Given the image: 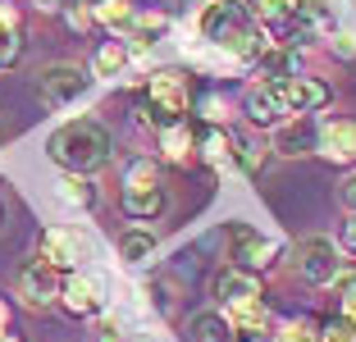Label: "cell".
Wrapping results in <instances>:
<instances>
[{"mask_svg":"<svg viewBox=\"0 0 356 342\" xmlns=\"http://www.w3.org/2000/svg\"><path fill=\"white\" fill-rule=\"evenodd\" d=\"M37 87H42V101L60 110V105L78 101V96L92 87V78H87L78 64H51V69L42 73V83H37Z\"/></svg>","mask_w":356,"mask_h":342,"instance_id":"8","label":"cell"},{"mask_svg":"<svg viewBox=\"0 0 356 342\" xmlns=\"http://www.w3.org/2000/svg\"><path fill=\"white\" fill-rule=\"evenodd\" d=\"M215 288H220V297L229 301V306H247V301H261V279H256V274H247V270H224Z\"/></svg>","mask_w":356,"mask_h":342,"instance_id":"16","label":"cell"},{"mask_svg":"<svg viewBox=\"0 0 356 342\" xmlns=\"http://www.w3.org/2000/svg\"><path fill=\"white\" fill-rule=\"evenodd\" d=\"M338 301H343V320L356 329V274H347L343 288H338Z\"/></svg>","mask_w":356,"mask_h":342,"instance_id":"29","label":"cell"},{"mask_svg":"<svg viewBox=\"0 0 356 342\" xmlns=\"http://www.w3.org/2000/svg\"><path fill=\"white\" fill-rule=\"evenodd\" d=\"M247 114H252L256 128H274L283 119V96H279V83H274V78L247 92Z\"/></svg>","mask_w":356,"mask_h":342,"instance_id":"15","label":"cell"},{"mask_svg":"<svg viewBox=\"0 0 356 342\" xmlns=\"http://www.w3.org/2000/svg\"><path fill=\"white\" fill-rule=\"evenodd\" d=\"M352 324L343 320V315H338V320H325L320 324V329H315V342H352Z\"/></svg>","mask_w":356,"mask_h":342,"instance_id":"26","label":"cell"},{"mask_svg":"<svg viewBox=\"0 0 356 342\" xmlns=\"http://www.w3.org/2000/svg\"><path fill=\"white\" fill-rule=\"evenodd\" d=\"M256 5V19L265 23V28L279 37V46H302L311 42V32H306V23L297 19V0H252Z\"/></svg>","mask_w":356,"mask_h":342,"instance_id":"6","label":"cell"},{"mask_svg":"<svg viewBox=\"0 0 356 342\" xmlns=\"http://www.w3.org/2000/svg\"><path fill=\"white\" fill-rule=\"evenodd\" d=\"M334 51L343 55V60H356V37H352V32H338V37H334Z\"/></svg>","mask_w":356,"mask_h":342,"instance_id":"30","label":"cell"},{"mask_svg":"<svg viewBox=\"0 0 356 342\" xmlns=\"http://www.w3.org/2000/svg\"><path fill=\"white\" fill-rule=\"evenodd\" d=\"M0 219H5V210H0Z\"/></svg>","mask_w":356,"mask_h":342,"instance_id":"36","label":"cell"},{"mask_svg":"<svg viewBox=\"0 0 356 342\" xmlns=\"http://www.w3.org/2000/svg\"><path fill=\"white\" fill-rule=\"evenodd\" d=\"M37 5H42V10H60V0H37Z\"/></svg>","mask_w":356,"mask_h":342,"instance_id":"34","label":"cell"},{"mask_svg":"<svg viewBox=\"0 0 356 342\" xmlns=\"http://www.w3.org/2000/svg\"><path fill=\"white\" fill-rule=\"evenodd\" d=\"M315 137H320L315 119H311V114H297L293 124L279 128V137H274V151H279V156H306V151H315Z\"/></svg>","mask_w":356,"mask_h":342,"instance_id":"14","label":"cell"},{"mask_svg":"<svg viewBox=\"0 0 356 342\" xmlns=\"http://www.w3.org/2000/svg\"><path fill=\"white\" fill-rule=\"evenodd\" d=\"M19 292L32 306H51V301L60 297V270H51L46 260H28L19 270Z\"/></svg>","mask_w":356,"mask_h":342,"instance_id":"11","label":"cell"},{"mask_svg":"<svg viewBox=\"0 0 356 342\" xmlns=\"http://www.w3.org/2000/svg\"><path fill=\"white\" fill-rule=\"evenodd\" d=\"M55 197H60V201H69V206H83V210H87V206H96V192H92V187H87L78 174L60 178V192H55Z\"/></svg>","mask_w":356,"mask_h":342,"instance_id":"24","label":"cell"},{"mask_svg":"<svg viewBox=\"0 0 356 342\" xmlns=\"http://www.w3.org/2000/svg\"><path fill=\"white\" fill-rule=\"evenodd\" d=\"M233 311V320H238V329H247V333H270V311H265V301H247V306H229Z\"/></svg>","mask_w":356,"mask_h":342,"instance_id":"21","label":"cell"},{"mask_svg":"<svg viewBox=\"0 0 356 342\" xmlns=\"http://www.w3.org/2000/svg\"><path fill=\"white\" fill-rule=\"evenodd\" d=\"M265 69H270V78H293V51H270L265 55Z\"/></svg>","mask_w":356,"mask_h":342,"instance_id":"28","label":"cell"},{"mask_svg":"<svg viewBox=\"0 0 356 342\" xmlns=\"http://www.w3.org/2000/svg\"><path fill=\"white\" fill-rule=\"evenodd\" d=\"M23 51V32H19V14L10 5H0V64H14Z\"/></svg>","mask_w":356,"mask_h":342,"instance_id":"20","label":"cell"},{"mask_svg":"<svg viewBox=\"0 0 356 342\" xmlns=\"http://www.w3.org/2000/svg\"><path fill=\"white\" fill-rule=\"evenodd\" d=\"M96 342H124V338H119V329H115V324L105 320L101 329H96Z\"/></svg>","mask_w":356,"mask_h":342,"instance_id":"32","label":"cell"},{"mask_svg":"<svg viewBox=\"0 0 356 342\" xmlns=\"http://www.w3.org/2000/svg\"><path fill=\"white\" fill-rule=\"evenodd\" d=\"M233 160H238L247 174H256V169L265 165V156H261V146L256 142H247V137H233Z\"/></svg>","mask_w":356,"mask_h":342,"instance_id":"25","label":"cell"},{"mask_svg":"<svg viewBox=\"0 0 356 342\" xmlns=\"http://www.w3.org/2000/svg\"><path fill=\"white\" fill-rule=\"evenodd\" d=\"M37 260H46V265L60 270V274L64 270H78V260H83V242H78V233H69V228H46Z\"/></svg>","mask_w":356,"mask_h":342,"instance_id":"10","label":"cell"},{"mask_svg":"<svg viewBox=\"0 0 356 342\" xmlns=\"http://www.w3.org/2000/svg\"><path fill=\"white\" fill-rule=\"evenodd\" d=\"M315 151H320L325 160H338V165L356 160V124H347V119L325 124V128H320V137H315Z\"/></svg>","mask_w":356,"mask_h":342,"instance_id":"13","label":"cell"},{"mask_svg":"<svg viewBox=\"0 0 356 342\" xmlns=\"http://www.w3.org/2000/svg\"><path fill=\"white\" fill-rule=\"evenodd\" d=\"M160 151H165V160H188V151H192V133L183 124H169V128H160Z\"/></svg>","mask_w":356,"mask_h":342,"instance_id":"22","label":"cell"},{"mask_svg":"<svg viewBox=\"0 0 356 342\" xmlns=\"http://www.w3.org/2000/svg\"><path fill=\"white\" fill-rule=\"evenodd\" d=\"M0 342H19V338H14V333H5V329H0Z\"/></svg>","mask_w":356,"mask_h":342,"instance_id":"35","label":"cell"},{"mask_svg":"<svg viewBox=\"0 0 356 342\" xmlns=\"http://www.w3.org/2000/svg\"><path fill=\"white\" fill-rule=\"evenodd\" d=\"M119 256H124L128 265H147V260L156 256V233H147V228H128L124 238H119Z\"/></svg>","mask_w":356,"mask_h":342,"instance_id":"19","label":"cell"},{"mask_svg":"<svg viewBox=\"0 0 356 342\" xmlns=\"http://www.w3.org/2000/svg\"><path fill=\"white\" fill-rule=\"evenodd\" d=\"M188 105H192V96H188V78H183L178 69H160L156 78L147 83V92H142V110H147L160 128L178 124V119L188 114Z\"/></svg>","mask_w":356,"mask_h":342,"instance_id":"3","label":"cell"},{"mask_svg":"<svg viewBox=\"0 0 356 342\" xmlns=\"http://www.w3.org/2000/svg\"><path fill=\"white\" fill-rule=\"evenodd\" d=\"M115 142H110V128L96 124V119H69L64 128H55L51 142H46V156L64 169V174H92L110 160Z\"/></svg>","mask_w":356,"mask_h":342,"instance_id":"1","label":"cell"},{"mask_svg":"<svg viewBox=\"0 0 356 342\" xmlns=\"http://www.w3.org/2000/svg\"><path fill=\"white\" fill-rule=\"evenodd\" d=\"M201 32H206L215 46H224L233 60H256V55H261V32H256L252 14L242 10L238 0H215V5H206Z\"/></svg>","mask_w":356,"mask_h":342,"instance_id":"2","label":"cell"},{"mask_svg":"<svg viewBox=\"0 0 356 342\" xmlns=\"http://www.w3.org/2000/svg\"><path fill=\"white\" fill-rule=\"evenodd\" d=\"M297 270H302L306 283H334L343 260H338V247L329 238H306L297 247Z\"/></svg>","mask_w":356,"mask_h":342,"instance_id":"7","label":"cell"},{"mask_svg":"<svg viewBox=\"0 0 356 342\" xmlns=\"http://www.w3.org/2000/svg\"><path fill=\"white\" fill-rule=\"evenodd\" d=\"M192 342H233V324L220 311L192 315Z\"/></svg>","mask_w":356,"mask_h":342,"instance_id":"18","label":"cell"},{"mask_svg":"<svg viewBox=\"0 0 356 342\" xmlns=\"http://www.w3.org/2000/svg\"><path fill=\"white\" fill-rule=\"evenodd\" d=\"M124 210L133 219H156L160 210H165V187H160L156 165H147V160L128 165V174H124Z\"/></svg>","mask_w":356,"mask_h":342,"instance_id":"4","label":"cell"},{"mask_svg":"<svg viewBox=\"0 0 356 342\" xmlns=\"http://www.w3.org/2000/svg\"><path fill=\"white\" fill-rule=\"evenodd\" d=\"M60 301H64V311H74V315H96L101 311V283L92 274L69 270L60 279Z\"/></svg>","mask_w":356,"mask_h":342,"instance_id":"12","label":"cell"},{"mask_svg":"<svg viewBox=\"0 0 356 342\" xmlns=\"http://www.w3.org/2000/svg\"><path fill=\"white\" fill-rule=\"evenodd\" d=\"M5 324H10V301L0 297V329H5Z\"/></svg>","mask_w":356,"mask_h":342,"instance_id":"33","label":"cell"},{"mask_svg":"<svg viewBox=\"0 0 356 342\" xmlns=\"http://www.w3.org/2000/svg\"><path fill=\"white\" fill-rule=\"evenodd\" d=\"M279 83V96H283V110L293 114H311L320 110V105H329V83H320V78H274Z\"/></svg>","mask_w":356,"mask_h":342,"instance_id":"9","label":"cell"},{"mask_svg":"<svg viewBox=\"0 0 356 342\" xmlns=\"http://www.w3.org/2000/svg\"><path fill=\"white\" fill-rule=\"evenodd\" d=\"M274 256H279V242H274V238H265V233H256V228H247V224L229 228V260H233V270L261 274V270L274 265Z\"/></svg>","mask_w":356,"mask_h":342,"instance_id":"5","label":"cell"},{"mask_svg":"<svg viewBox=\"0 0 356 342\" xmlns=\"http://www.w3.org/2000/svg\"><path fill=\"white\" fill-rule=\"evenodd\" d=\"M206 160H215V165H224V160H229V151H233V137H224V133H215V128H210L206 133Z\"/></svg>","mask_w":356,"mask_h":342,"instance_id":"27","label":"cell"},{"mask_svg":"<svg viewBox=\"0 0 356 342\" xmlns=\"http://www.w3.org/2000/svg\"><path fill=\"white\" fill-rule=\"evenodd\" d=\"M92 14H96V23L110 28V32H128L137 23V5L133 0H96Z\"/></svg>","mask_w":356,"mask_h":342,"instance_id":"17","label":"cell"},{"mask_svg":"<svg viewBox=\"0 0 356 342\" xmlns=\"http://www.w3.org/2000/svg\"><path fill=\"white\" fill-rule=\"evenodd\" d=\"M124 64H128V51H124V46H101V51L92 55V73H96V78H115Z\"/></svg>","mask_w":356,"mask_h":342,"instance_id":"23","label":"cell"},{"mask_svg":"<svg viewBox=\"0 0 356 342\" xmlns=\"http://www.w3.org/2000/svg\"><path fill=\"white\" fill-rule=\"evenodd\" d=\"M343 206H347V210L356 215V174H352V178L343 183Z\"/></svg>","mask_w":356,"mask_h":342,"instance_id":"31","label":"cell"}]
</instances>
